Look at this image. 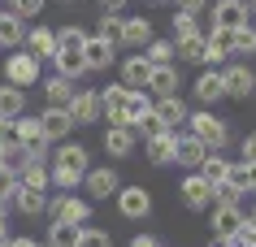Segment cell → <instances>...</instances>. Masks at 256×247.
<instances>
[{
    "label": "cell",
    "instance_id": "obj_48",
    "mask_svg": "<svg viewBox=\"0 0 256 247\" xmlns=\"http://www.w3.org/2000/svg\"><path fill=\"white\" fill-rule=\"evenodd\" d=\"M130 247H161V243H156V234H139Z\"/></svg>",
    "mask_w": 256,
    "mask_h": 247
},
{
    "label": "cell",
    "instance_id": "obj_6",
    "mask_svg": "<svg viewBox=\"0 0 256 247\" xmlns=\"http://www.w3.org/2000/svg\"><path fill=\"white\" fill-rule=\"evenodd\" d=\"M222 87H226V100H243L256 91L252 82V69L243 65V61H234V65H222Z\"/></svg>",
    "mask_w": 256,
    "mask_h": 247
},
{
    "label": "cell",
    "instance_id": "obj_36",
    "mask_svg": "<svg viewBox=\"0 0 256 247\" xmlns=\"http://www.w3.org/2000/svg\"><path fill=\"white\" fill-rule=\"evenodd\" d=\"M148 109H152V96H148V91H130V96H126V126H135Z\"/></svg>",
    "mask_w": 256,
    "mask_h": 247
},
{
    "label": "cell",
    "instance_id": "obj_14",
    "mask_svg": "<svg viewBox=\"0 0 256 247\" xmlns=\"http://www.w3.org/2000/svg\"><path fill=\"white\" fill-rule=\"evenodd\" d=\"M152 113L165 122V130H178V126H187V104L182 96H165V100H152Z\"/></svg>",
    "mask_w": 256,
    "mask_h": 247
},
{
    "label": "cell",
    "instance_id": "obj_51",
    "mask_svg": "<svg viewBox=\"0 0 256 247\" xmlns=\"http://www.w3.org/2000/svg\"><path fill=\"white\" fill-rule=\"evenodd\" d=\"M217 247H234V243H230V239H217Z\"/></svg>",
    "mask_w": 256,
    "mask_h": 247
},
{
    "label": "cell",
    "instance_id": "obj_56",
    "mask_svg": "<svg viewBox=\"0 0 256 247\" xmlns=\"http://www.w3.org/2000/svg\"><path fill=\"white\" fill-rule=\"evenodd\" d=\"M0 156H4V143H0Z\"/></svg>",
    "mask_w": 256,
    "mask_h": 247
},
{
    "label": "cell",
    "instance_id": "obj_37",
    "mask_svg": "<svg viewBox=\"0 0 256 247\" xmlns=\"http://www.w3.org/2000/svg\"><path fill=\"white\" fill-rule=\"evenodd\" d=\"M243 200H248V195H243L239 187H234V182H217V187H213V204H226V208H243Z\"/></svg>",
    "mask_w": 256,
    "mask_h": 247
},
{
    "label": "cell",
    "instance_id": "obj_52",
    "mask_svg": "<svg viewBox=\"0 0 256 247\" xmlns=\"http://www.w3.org/2000/svg\"><path fill=\"white\" fill-rule=\"evenodd\" d=\"M243 217H248V221H252V226H256V208H252V213H243Z\"/></svg>",
    "mask_w": 256,
    "mask_h": 247
},
{
    "label": "cell",
    "instance_id": "obj_38",
    "mask_svg": "<svg viewBox=\"0 0 256 247\" xmlns=\"http://www.w3.org/2000/svg\"><path fill=\"white\" fill-rule=\"evenodd\" d=\"M230 39H234V56H252L256 52V26L248 22V26L230 30Z\"/></svg>",
    "mask_w": 256,
    "mask_h": 247
},
{
    "label": "cell",
    "instance_id": "obj_28",
    "mask_svg": "<svg viewBox=\"0 0 256 247\" xmlns=\"http://www.w3.org/2000/svg\"><path fill=\"white\" fill-rule=\"evenodd\" d=\"M82 43H87V30H82V26H61V30H56V52L82 56Z\"/></svg>",
    "mask_w": 256,
    "mask_h": 247
},
{
    "label": "cell",
    "instance_id": "obj_29",
    "mask_svg": "<svg viewBox=\"0 0 256 247\" xmlns=\"http://www.w3.org/2000/svg\"><path fill=\"white\" fill-rule=\"evenodd\" d=\"M44 204H48V195H44V191H30V187H18V191H14V208H18V213H26V217H40Z\"/></svg>",
    "mask_w": 256,
    "mask_h": 247
},
{
    "label": "cell",
    "instance_id": "obj_13",
    "mask_svg": "<svg viewBox=\"0 0 256 247\" xmlns=\"http://www.w3.org/2000/svg\"><path fill=\"white\" fill-rule=\"evenodd\" d=\"M26 52L35 56V61H52L56 56V30H48V26H35V30H26Z\"/></svg>",
    "mask_w": 256,
    "mask_h": 247
},
{
    "label": "cell",
    "instance_id": "obj_54",
    "mask_svg": "<svg viewBox=\"0 0 256 247\" xmlns=\"http://www.w3.org/2000/svg\"><path fill=\"white\" fill-rule=\"evenodd\" d=\"M152 4H170V0H152Z\"/></svg>",
    "mask_w": 256,
    "mask_h": 247
},
{
    "label": "cell",
    "instance_id": "obj_21",
    "mask_svg": "<svg viewBox=\"0 0 256 247\" xmlns=\"http://www.w3.org/2000/svg\"><path fill=\"white\" fill-rule=\"evenodd\" d=\"M208 156L204 152L200 139H191L187 130H178V143H174V165H191V169H200V161Z\"/></svg>",
    "mask_w": 256,
    "mask_h": 247
},
{
    "label": "cell",
    "instance_id": "obj_53",
    "mask_svg": "<svg viewBox=\"0 0 256 247\" xmlns=\"http://www.w3.org/2000/svg\"><path fill=\"white\" fill-rule=\"evenodd\" d=\"M243 4H248V9H256V0H243Z\"/></svg>",
    "mask_w": 256,
    "mask_h": 247
},
{
    "label": "cell",
    "instance_id": "obj_32",
    "mask_svg": "<svg viewBox=\"0 0 256 247\" xmlns=\"http://www.w3.org/2000/svg\"><path fill=\"white\" fill-rule=\"evenodd\" d=\"M78 234H82V226L52 221V230H48V247H78Z\"/></svg>",
    "mask_w": 256,
    "mask_h": 247
},
{
    "label": "cell",
    "instance_id": "obj_1",
    "mask_svg": "<svg viewBox=\"0 0 256 247\" xmlns=\"http://www.w3.org/2000/svg\"><path fill=\"white\" fill-rule=\"evenodd\" d=\"M187 135H191V139H200V143H204V152H222V148L230 143L226 122H222L217 113H208V109L187 113Z\"/></svg>",
    "mask_w": 256,
    "mask_h": 247
},
{
    "label": "cell",
    "instance_id": "obj_19",
    "mask_svg": "<svg viewBox=\"0 0 256 247\" xmlns=\"http://www.w3.org/2000/svg\"><path fill=\"white\" fill-rule=\"evenodd\" d=\"M135 139H139V135L130 130V126H108V130H104V152L122 161V156H130V152H135Z\"/></svg>",
    "mask_w": 256,
    "mask_h": 247
},
{
    "label": "cell",
    "instance_id": "obj_24",
    "mask_svg": "<svg viewBox=\"0 0 256 247\" xmlns=\"http://www.w3.org/2000/svg\"><path fill=\"white\" fill-rule=\"evenodd\" d=\"M22 113H26V96H22V87H9V82H0V117L18 122Z\"/></svg>",
    "mask_w": 256,
    "mask_h": 247
},
{
    "label": "cell",
    "instance_id": "obj_50",
    "mask_svg": "<svg viewBox=\"0 0 256 247\" xmlns=\"http://www.w3.org/2000/svg\"><path fill=\"white\" fill-rule=\"evenodd\" d=\"M9 247H48V243H35V239H9Z\"/></svg>",
    "mask_w": 256,
    "mask_h": 247
},
{
    "label": "cell",
    "instance_id": "obj_40",
    "mask_svg": "<svg viewBox=\"0 0 256 247\" xmlns=\"http://www.w3.org/2000/svg\"><path fill=\"white\" fill-rule=\"evenodd\" d=\"M78 247H113V234H108V230H100V226H82Z\"/></svg>",
    "mask_w": 256,
    "mask_h": 247
},
{
    "label": "cell",
    "instance_id": "obj_44",
    "mask_svg": "<svg viewBox=\"0 0 256 247\" xmlns=\"http://www.w3.org/2000/svg\"><path fill=\"white\" fill-rule=\"evenodd\" d=\"M9 4H14L9 13H18L22 22H26V17H40V13H44V0H9Z\"/></svg>",
    "mask_w": 256,
    "mask_h": 247
},
{
    "label": "cell",
    "instance_id": "obj_22",
    "mask_svg": "<svg viewBox=\"0 0 256 247\" xmlns=\"http://www.w3.org/2000/svg\"><path fill=\"white\" fill-rule=\"evenodd\" d=\"M174 143H178V130H161V135L148 139V161L152 165H174Z\"/></svg>",
    "mask_w": 256,
    "mask_h": 247
},
{
    "label": "cell",
    "instance_id": "obj_2",
    "mask_svg": "<svg viewBox=\"0 0 256 247\" xmlns=\"http://www.w3.org/2000/svg\"><path fill=\"white\" fill-rule=\"evenodd\" d=\"M44 213H48L52 221H66V226H87V221H92V204L78 200V195H66V191L56 195V200H48Z\"/></svg>",
    "mask_w": 256,
    "mask_h": 247
},
{
    "label": "cell",
    "instance_id": "obj_31",
    "mask_svg": "<svg viewBox=\"0 0 256 247\" xmlns=\"http://www.w3.org/2000/svg\"><path fill=\"white\" fill-rule=\"evenodd\" d=\"M18 187H30V191H48V165H22L18 169Z\"/></svg>",
    "mask_w": 256,
    "mask_h": 247
},
{
    "label": "cell",
    "instance_id": "obj_41",
    "mask_svg": "<svg viewBox=\"0 0 256 247\" xmlns=\"http://www.w3.org/2000/svg\"><path fill=\"white\" fill-rule=\"evenodd\" d=\"M130 130H135V135H144V139H152V135H161V130H165V122H161V117H156V113H144V117H139V122L135 126H130Z\"/></svg>",
    "mask_w": 256,
    "mask_h": 247
},
{
    "label": "cell",
    "instance_id": "obj_23",
    "mask_svg": "<svg viewBox=\"0 0 256 247\" xmlns=\"http://www.w3.org/2000/svg\"><path fill=\"white\" fill-rule=\"evenodd\" d=\"M74 82L70 78H61V74H52V78L44 82V96H48V109H70V100H74Z\"/></svg>",
    "mask_w": 256,
    "mask_h": 247
},
{
    "label": "cell",
    "instance_id": "obj_30",
    "mask_svg": "<svg viewBox=\"0 0 256 247\" xmlns=\"http://www.w3.org/2000/svg\"><path fill=\"white\" fill-rule=\"evenodd\" d=\"M22 39H26L22 17H18V13H0V48H18Z\"/></svg>",
    "mask_w": 256,
    "mask_h": 247
},
{
    "label": "cell",
    "instance_id": "obj_43",
    "mask_svg": "<svg viewBox=\"0 0 256 247\" xmlns=\"http://www.w3.org/2000/svg\"><path fill=\"white\" fill-rule=\"evenodd\" d=\"M14 191H18V174L0 165V204H14Z\"/></svg>",
    "mask_w": 256,
    "mask_h": 247
},
{
    "label": "cell",
    "instance_id": "obj_12",
    "mask_svg": "<svg viewBox=\"0 0 256 247\" xmlns=\"http://www.w3.org/2000/svg\"><path fill=\"white\" fill-rule=\"evenodd\" d=\"M152 39H156V35H152V22H148V17H122V43H126L130 52L148 48Z\"/></svg>",
    "mask_w": 256,
    "mask_h": 247
},
{
    "label": "cell",
    "instance_id": "obj_35",
    "mask_svg": "<svg viewBox=\"0 0 256 247\" xmlns=\"http://www.w3.org/2000/svg\"><path fill=\"white\" fill-rule=\"evenodd\" d=\"M96 39H104V43L118 48L122 43V13H104L100 17V22H96Z\"/></svg>",
    "mask_w": 256,
    "mask_h": 247
},
{
    "label": "cell",
    "instance_id": "obj_11",
    "mask_svg": "<svg viewBox=\"0 0 256 247\" xmlns=\"http://www.w3.org/2000/svg\"><path fill=\"white\" fill-rule=\"evenodd\" d=\"M152 78V65L144 52H130L126 61H122V87H130V91H144Z\"/></svg>",
    "mask_w": 256,
    "mask_h": 247
},
{
    "label": "cell",
    "instance_id": "obj_5",
    "mask_svg": "<svg viewBox=\"0 0 256 247\" xmlns=\"http://www.w3.org/2000/svg\"><path fill=\"white\" fill-rule=\"evenodd\" d=\"M70 122L74 126H92L104 117V109H100V91H74V100H70Z\"/></svg>",
    "mask_w": 256,
    "mask_h": 247
},
{
    "label": "cell",
    "instance_id": "obj_15",
    "mask_svg": "<svg viewBox=\"0 0 256 247\" xmlns=\"http://www.w3.org/2000/svg\"><path fill=\"white\" fill-rule=\"evenodd\" d=\"M182 204L196 208V213H200V208H208V204H213V187H208L200 174H187V178H182Z\"/></svg>",
    "mask_w": 256,
    "mask_h": 247
},
{
    "label": "cell",
    "instance_id": "obj_7",
    "mask_svg": "<svg viewBox=\"0 0 256 247\" xmlns=\"http://www.w3.org/2000/svg\"><path fill=\"white\" fill-rule=\"evenodd\" d=\"M82 187H87V195L92 200H108V195H118V169L113 165H100V169H87L82 174Z\"/></svg>",
    "mask_w": 256,
    "mask_h": 247
},
{
    "label": "cell",
    "instance_id": "obj_46",
    "mask_svg": "<svg viewBox=\"0 0 256 247\" xmlns=\"http://www.w3.org/2000/svg\"><path fill=\"white\" fill-rule=\"evenodd\" d=\"M239 161H252V165H256V135L243 139V156H239Z\"/></svg>",
    "mask_w": 256,
    "mask_h": 247
},
{
    "label": "cell",
    "instance_id": "obj_26",
    "mask_svg": "<svg viewBox=\"0 0 256 247\" xmlns=\"http://www.w3.org/2000/svg\"><path fill=\"white\" fill-rule=\"evenodd\" d=\"M226 169H230L226 156H222V152H208V156L200 161V169H196V174H200L208 187H217V182H226Z\"/></svg>",
    "mask_w": 256,
    "mask_h": 247
},
{
    "label": "cell",
    "instance_id": "obj_25",
    "mask_svg": "<svg viewBox=\"0 0 256 247\" xmlns=\"http://www.w3.org/2000/svg\"><path fill=\"white\" fill-rule=\"evenodd\" d=\"M239 221H243V208H226V204L213 208V234L217 239H230V234L239 230Z\"/></svg>",
    "mask_w": 256,
    "mask_h": 247
},
{
    "label": "cell",
    "instance_id": "obj_10",
    "mask_svg": "<svg viewBox=\"0 0 256 247\" xmlns=\"http://www.w3.org/2000/svg\"><path fill=\"white\" fill-rule=\"evenodd\" d=\"M48 169H66V174H87V148L82 143H61V148L52 152V161H48Z\"/></svg>",
    "mask_w": 256,
    "mask_h": 247
},
{
    "label": "cell",
    "instance_id": "obj_58",
    "mask_svg": "<svg viewBox=\"0 0 256 247\" xmlns=\"http://www.w3.org/2000/svg\"><path fill=\"white\" fill-rule=\"evenodd\" d=\"M252 195H256V187H252Z\"/></svg>",
    "mask_w": 256,
    "mask_h": 247
},
{
    "label": "cell",
    "instance_id": "obj_18",
    "mask_svg": "<svg viewBox=\"0 0 256 247\" xmlns=\"http://www.w3.org/2000/svg\"><path fill=\"white\" fill-rule=\"evenodd\" d=\"M196 96H200V104H217V100H226L222 69H200V74H196Z\"/></svg>",
    "mask_w": 256,
    "mask_h": 247
},
{
    "label": "cell",
    "instance_id": "obj_20",
    "mask_svg": "<svg viewBox=\"0 0 256 247\" xmlns=\"http://www.w3.org/2000/svg\"><path fill=\"white\" fill-rule=\"evenodd\" d=\"M113 43H104V39H96V35H87V43H82V61H87V74L92 69H108L113 65Z\"/></svg>",
    "mask_w": 256,
    "mask_h": 247
},
{
    "label": "cell",
    "instance_id": "obj_55",
    "mask_svg": "<svg viewBox=\"0 0 256 247\" xmlns=\"http://www.w3.org/2000/svg\"><path fill=\"white\" fill-rule=\"evenodd\" d=\"M0 247H9V239H0Z\"/></svg>",
    "mask_w": 256,
    "mask_h": 247
},
{
    "label": "cell",
    "instance_id": "obj_33",
    "mask_svg": "<svg viewBox=\"0 0 256 247\" xmlns=\"http://www.w3.org/2000/svg\"><path fill=\"white\" fill-rule=\"evenodd\" d=\"M52 65H56V74H61V78H70V82H78L82 74H87V61H82V56H66V52H56V56H52Z\"/></svg>",
    "mask_w": 256,
    "mask_h": 247
},
{
    "label": "cell",
    "instance_id": "obj_57",
    "mask_svg": "<svg viewBox=\"0 0 256 247\" xmlns=\"http://www.w3.org/2000/svg\"><path fill=\"white\" fill-rule=\"evenodd\" d=\"M252 82H256V74H252Z\"/></svg>",
    "mask_w": 256,
    "mask_h": 247
},
{
    "label": "cell",
    "instance_id": "obj_27",
    "mask_svg": "<svg viewBox=\"0 0 256 247\" xmlns=\"http://www.w3.org/2000/svg\"><path fill=\"white\" fill-rule=\"evenodd\" d=\"M226 182H234L243 195H252V187H256V165H252V161H230Z\"/></svg>",
    "mask_w": 256,
    "mask_h": 247
},
{
    "label": "cell",
    "instance_id": "obj_39",
    "mask_svg": "<svg viewBox=\"0 0 256 247\" xmlns=\"http://www.w3.org/2000/svg\"><path fill=\"white\" fill-rule=\"evenodd\" d=\"M174 52L182 56V61H196V65H200V61H204V35H191V39H178V43H174Z\"/></svg>",
    "mask_w": 256,
    "mask_h": 247
},
{
    "label": "cell",
    "instance_id": "obj_45",
    "mask_svg": "<svg viewBox=\"0 0 256 247\" xmlns=\"http://www.w3.org/2000/svg\"><path fill=\"white\" fill-rule=\"evenodd\" d=\"M174 4H178V13H191V17H200L208 0H174Z\"/></svg>",
    "mask_w": 256,
    "mask_h": 247
},
{
    "label": "cell",
    "instance_id": "obj_47",
    "mask_svg": "<svg viewBox=\"0 0 256 247\" xmlns=\"http://www.w3.org/2000/svg\"><path fill=\"white\" fill-rule=\"evenodd\" d=\"M0 143H14V122L9 117H0Z\"/></svg>",
    "mask_w": 256,
    "mask_h": 247
},
{
    "label": "cell",
    "instance_id": "obj_17",
    "mask_svg": "<svg viewBox=\"0 0 256 247\" xmlns=\"http://www.w3.org/2000/svg\"><path fill=\"white\" fill-rule=\"evenodd\" d=\"M40 130H44V139H48V143H61V139L74 130V122H70L66 109H48V113H40Z\"/></svg>",
    "mask_w": 256,
    "mask_h": 247
},
{
    "label": "cell",
    "instance_id": "obj_42",
    "mask_svg": "<svg viewBox=\"0 0 256 247\" xmlns=\"http://www.w3.org/2000/svg\"><path fill=\"white\" fill-rule=\"evenodd\" d=\"M174 35H178V39H191V35H200V17L178 13V17H174Z\"/></svg>",
    "mask_w": 256,
    "mask_h": 247
},
{
    "label": "cell",
    "instance_id": "obj_49",
    "mask_svg": "<svg viewBox=\"0 0 256 247\" xmlns=\"http://www.w3.org/2000/svg\"><path fill=\"white\" fill-rule=\"evenodd\" d=\"M100 4H104V13H122L126 9V0H100Z\"/></svg>",
    "mask_w": 256,
    "mask_h": 247
},
{
    "label": "cell",
    "instance_id": "obj_3",
    "mask_svg": "<svg viewBox=\"0 0 256 247\" xmlns=\"http://www.w3.org/2000/svg\"><path fill=\"white\" fill-rule=\"evenodd\" d=\"M234 56V39H230V30H222V26H208L204 30V61L213 69H222Z\"/></svg>",
    "mask_w": 256,
    "mask_h": 247
},
{
    "label": "cell",
    "instance_id": "obj_8",
    "mask_svg": "<svg viewBox=\"0 0 256 247\" xmlns=\"http://www.w3.org/2000/svg\"><path fill=\"white\" fill-rule=\"evenodd\" d=\"M118 213L122 217H148L152 213V195L148 187H118Z\"/></svg>",
    "mask_w": 256,
    "mask_h": 247
},
{
    "label": "cell",
    "instance_id": "obj_34",
    "mask_svg": "<svg viewBox=\"0 0 256 247\" xmlns=\"http://www.w3.org/2000/svg\"><path fill=\"white\" fill-rule=\"evenodd\" d=\"M144 56H148V65L152 69H156V65H174V43H170V39H152L148 43V48H144Z\"/></svg>",
    "mask_w": 256,
    "mask_h": 247
},
{
    "label": "cell",
    "instance_id": "obj_9",
    "mask_svg": "<svg viewBox=\"0 0 256 247\" xmlns=\"http://www.w3.org/2000/svg\"><path fill=\"white\" fill-rule=\"evenodd\" d=\"M248 17H252V9H248L243 0H217L213 4V26H222V30L248 26Z\"/></svg>",
    "mask_w": 256,
    "mask_h": 247
},
{
    "label": "cell",
    "instance_id": "obj_16",
    "mask_svg": "<svg viewBox=\"0 0 256 247\" xmlns=\"http://www.w3.org/2000/svg\"><path fill=\"white\" fill-rule=\"evenodd\" d=\"M152 100H165V96H178V69L174 65H156L152 69V78H148V87H144Z\"/></svg>",
    "mask_w": 256,
    "mask_h": 247
},
{
    "label": "cell",
    "instance_id": "obj_4",
    "mask_svg": "<svg viewBox=\"0 0 256 247\" xmlns=\"http://www.w3.org/2000/svg\"><path fill=\"white\" fill-rule=\"evenodd\" d=\"M35 78H40V61L30 52H14L4 61V82H9V87H30Z\"/></svg>",
    "mask_w": 256,
    "mask_h": 247
}]
</instances>
